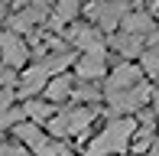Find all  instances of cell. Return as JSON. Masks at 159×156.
I'll list each match as a JSON object with an SVG mask.
<instances>
[{
	"label": "cell",
	"instance_id": "9",
	"mask_svg": "<svg viewBox=\"0 0 159 156\" xmlns=\"http://www.w3.org/2000/svg\"><path fill=\"white\" fill-rule=\"evenodd\" d=\"M75 78H81V81H104L107 78V52H81L75 59Z\"/></svg>",
	"mask_w": 159,
	"mask_h": 156
},
{
	"label": "cell",
	"instance_id": "2",
	"mask_svg": "<svg viewBox=\"0 0 159 156\" xmlns=\"http://www.w3.org/2000/svg\"><path fill=\"white\" fill-rule=\"evenodd\" d=\"M91 124H94V108H84V104L71 101V108H59L46 120V130L52 137H59V140H68V137L71 140H84Z\"/></svg>",
	"mask_w": 159,
	"mask_h": 156
},
{
	"label": "cell",
	"instance_id": "13",
	"mask_svg": "<svg viewBox=\"0 0 159 156\" xmlns=\"http://www.w3.org/2000/svg\"><path fill=\"white\" fill-rule=\"evenodd\" d=\"M111 46L117 49L124 59H140L143 46H146V39L136 36V33H127V30H114L111 33Z\"/></svg>",
	"mask_w": 159,
	"mask_h": 156
},
{
	"label": "cell",
	"instance_id": "17",
	"mask_svg": "<svg viewBox=\"0 0 159 156\" xmlns=\"http://www.w3.org/2000/svg\"><path fill=\"white\" fill-rule=\"evenodd\" d=\"M140 68L146 72V78H159V39L146 42L140 52Z\"/></svg>",
	"mask_w": 159,
	"mask_h": 156
},
{
	"label": "cell",
	"instance_id": "7",
	"mask_svg": "<svg viewBox=\"0 0 159 156\" xmlns=\"http://www.w3.org/2000/svg\"><path fill=\"white\" fill-rule=\"evenodd\" d=\"M143 78H146V72H143L136 62L124 59L120 65H114L111 72H107L104 78V94H114V91H124V88H133V85H140Z\"/></svg>",
	"mask_w": 159,
	"mask_h": 156
},
{
	"label": "cell",
	"instance_id": "23",
	"mask_svg": "<svg viewBox=\"0 0 159 156\" xmlns=\"http://www.w3.org/2000/svg\"><path fill=\"white\" fill-rule=\"evenodd\" d=\"M149 13H153V16L159 20V0H153V10H149Z\"/></svg>",
	"mask_w": 159,
	"mask_h": 156
},
{
	"label": "cell",
	"instance_id": "20",
	"mask_svg": "<svg viewBox=\"0 0 159 156\" xmlns=\"http://www.w3.org/2000/svg\"><path fill=\"white\" fill-rule=\"evenodd\" d=\"M13 101H16V91H13V88H3V85H0V111H3V108H10Z\"/></svg>",
	"mask_w": 159,
	"mask_h": 156
},
{
	"label": "cell",
	"instance_id": "6",
	"mask_svg": "<svg viewBox=\"0 0 159 156\" xmlns=\"http://www.w3.org/2000/svg\"><path fill=\"white\" fill-rule=\"evenodd\" d=\"M33 49L26 39H20L16 30H0V62L10 68H23L26 62H30Z\"/></svg>",
	"mask_w": 159,
	"mask_h": 156
},
{
	"label": "cell",
	"instance_id": "8",
	"mask_svg": "<svg viewBox=\"0 0 159 156\" xmlns=\"http://www.w3.org/2000/svg\"><path fill=\"white\" fill-rule=\"evenodd\" d=\"M46 20H49L46 3H20V10L7 20V26H10V30H16V33H33L36 26L46 23Z\"/></svg>",
	"mask_w": 159,
	"mask_h": 156
},
{
	"label": "cell",
	"instance_id": "3",
	"mask_svg": "<svg viewBox=\"0 0 159 156\" xmlns=\"http://www.w3.org/2000/svg\"><path fill=\"white\" fill-rule=\"evenodd\" d=\"M104 98H107V111H111V117L114 114H140V111L153 101V85L143 78V81L133 85V88L114 91V94H104Z\"/></svg>",
	"mask_w": 159,
	"mask_h": 156
},
{
	"label": "cell",
	"instance_id": "4",
	"mask_svg": "<svg viewBox=\"0 0 159 156\" xmlns=\"http://www.w3.org/2000/svg\"><path fill=\"white\" fill-rule=\"evenodd\" d=\"M65 42L75 52H107L104 30L98 23H68L65 26Z\"/></svg>",
	"mask_w": 159,
	"mask_h": 156
},
{
	"label": "cell",
	"instance_id": "16",
	"mask_svg": "<svg viewBox=\"0 0 159 156\" xmlns=\"http://www.w3.org/2000/svg\"><path fill=\"white\" fill-rule=\"evenodd\" d=\"M23 111H26V117H30V120H36V124H42V127H46V120L52 117L55 111H59V104H52L49 98H46V101H39V98H26Z\"/></svg>",
	"mask_w": 159,
	"mask_h": 156
},
{
	"label": "cell",
	"instance_id": "5",
	"mask_svg": "<svg viewBox=\"0 0 159 156\" xmlns=\"http://www.w3.org/2000/svg\"><path fill=\"white\" fill-rule=\"evenodd\" d=\"M127 10H130V0H94V3L88 7V16H91V23H98L104 33H114V30H120Z\"/></svg>",
	"mask_w": 159,
	"mask_h": 156
},
{
	"label": "cell",
	"instance_id": "24",
	"mask_svg": "<svg viewBox=\"0 0 159 156\" xmlns=\"http://www.w3.org/2000/svg\"><path fill=\"white\" fill-rule=\"evenodd\" d=\"M20 3H52V0H20Z\"/></svg>",
	"mask_w": 159,
	"mask_h": 156
},
{
	"label": "cell",
	"instance_id": "12",
	"mask_svg": "<svg viewBox=\"0 0 159 156\" xmlns=\"http://www.w3.org/2000/svg\"><path fill=\"white\" fill-rule=\"evenodd\" d=\"M75 81L78 78H71L68 72H59V75H52L46 81V88H42V94L49 98L52 104H65V101H71V91H75Z\"/></svg>",
	"mask_w": 159,
	"mask_h": 156
},
{
	"label": "cell",
	"instance_id": "10",
	"mask_svg": "<svg viewBox=\"0 0 159 156\" xmlns=\"http://www.w3.org/2000/svg\"><path fill=\"white\" fill-rule=\"evenodd\" d=\"M49 78H52L49 65L36 59V65H30L23 75H20V85H16V98H36L42 88H46V81H49Z\"/></svg>",
	"mask_w": 159,
	"mask_h": 156
},
{
	"label": "cell",
	"instance_id": "11",
	"mask_svg": "<svg viewBox=\"0 0 159 156\" xmlns=\"http://www.w3.org/2000/svg\"><path fill=\"white\" fill-rule=\"evenodd\" d=\"M120 30L136 33V36L149 39V36L159 30V20H156L149 10H136V13H133V10H127V16H124V23H120Z\"/></svg>",
	"mask_w": 159,
	"mask_h": 156
},
{
	"label": "cell",
	"instance_id": "1",
	"mask_svg": "<svg viewBox=\"0 0 159 156\" xmlns=\"http://www.w3.org/2000/svg\"><path fill=\"white\" fill-rule=\"evenodd\" d=\"M140 127L136 114H114L94 140H88L84 156H124L133 143V133Z\"/></svg>",
	"mask_w": 159,
	"mask_h": 156
},
{
	"label": "cell",
	"instance_id": "18",
	"mask_svg": "<svg viewBox=\"0 0 159 156\" xmlns=\"http://www.w3.org/2000/svg\"><path fill=\"white\" fill-rule=\"evenodd\" d=\"M23 117H26V111H23V108H16V104L3 108V111H0V130H13V127H16Z\"/></svg>",
	"mask_w": 159,
	"mask_h": 156
},
{
	"label": "cell",
	"instance_id": "19",
	"mask_svg": "<svg viewBox=\"0 0 159 156\" xmlns=\"http://www.w3.org/2000/svg\"><path fill=\"white\" fill-rule=\"evenodd\" d=\"M0 156H33V153L26 150L23 143H20V146L16 143H0Z\"/></svg>",
	"mask_w": 159,
	"mask_h": 156
},
{
	"label": "cell",
	"instance_id": "14",
	"mask_svg": "<svg viewBox=\"0 0 159 156\" xmlns=\"http://www.w3.org/2000/svg\"><path fill=\"white\" fill-rule=\"evenodd\" d=\"M78 13H81V0H59L49 13V26L52 30H65L68 23H75Z\"/></svg>",
	"mask_w": 159,
	"mask_h": 156
},
{
	"label": "cell",
	"instance_id": "15",
	"mask_svg": "<svg viewBox=\"0 0 159 156\" xmlns=\"http://www.w3.org/2000/svg\"><path fill=\"white\" fill-rule=\"evenodd\" d=\"M10 133H13V137H16L20 143H23V146H26V150H33V146L39 143L42 137H46V130H42V124H36V120H30V117H23V120H20V124L13 127Z\"/></svg>",
	"mask_w": 159,
	"mask_h": 156
},
{
	"label": "cell",
	"instance_id": "22",
	"mask_svg": "<svg viewBox=\"0 0 159 156\" xmlns=\"http://www.w3.org/2000/svg\"><path fill=\"white\" fill-rule=\"evenodd\" d=\"M146 156H159V133L153 137V143H149V150H146Z\"/></svg>",
	"mask_w": 159,
	"mask_h": 156
},
{
	"label": "cell",
	"instance_id": "21",
	"mask_svg": "<svg viewBox=\"0 0 159 156\" xmlns=\"http://www.w3.org/2000/svg\"><path fill=\"white\" fill-rule=\"evenodd\" d=\"M153 114H156V120H159V85H153Z\"/></svg>",
	"mask_w": 159,
	"mask_h": 156
}]
</instances>
